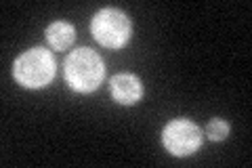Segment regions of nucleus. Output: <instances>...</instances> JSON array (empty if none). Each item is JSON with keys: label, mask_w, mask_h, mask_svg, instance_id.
I'll return each instance as SVG.
<instances>
[{"label": "nucleus", "mask_w": 252, "mask_h": 168, "mask_svg": "<svg viewBox=\"0 0 252 168\" xmlns=\"http://www.w3.org/2000/svg\"><path fill=\"white\" fill-rule=\"evenodd\" d=\"M65 80L76 93H93L103 80V61L91 49H76L65 59Z\"/></svg>", "instance_id": "nucleus-1"}, {"label": "nucleus", "mask_w": 252, "mask_h": 168, "mask_svg": "<svg viewBox=\"0 0 252 168\" xmlns=\"http://www.w3.org/2000/svg\"><path fill=\"white\" fill-rule=\"evenodd\" d=\"M13 76L28 89H42L55 76V59L44 49H30L19 55L13 66Z\"/></svg>", "instance_id": "nucleus-2"}, {"label": "nucleus", "mask_w": 252, "mask_h": 168, "mask_svg": "<svg viewBox=\"0 0 252 168\" xmlns=\"http://www.w3.org/2000/svg\"><path fill=\"white\" fill-rule=\"evenodd\" d=\"M91 32L99 44L107 49H122L130 38V19L118 9H103L93 17Z\"/></svg>", "instance_id": "nucleus-3"}, {"label": "nucleus", "mask_w": 252, "mask_h": 168, "mask_svg": "<svg viewBox=\"0 0 252 168\" xmlns=\"http://www.w3.org/2000/svg\"><path fill=\"white\" fill-rule=\"evenodd\" d=\"M202 143V131L189 120H172L162 131V145L172 156H191Z\"/></svg>", "instance_id": "nucleus-4"}, {"label": "nucleus", "mask_w": 252, "mask_h": 168, "mask_svg": "<svg viewBox=\"0 0 252 168\" xmlns=\"http://www.w3.org/2000/svg\"><path fill=\"white\" fill-rule=\"evenodd\" d=\"M109 91H112L114 101H118L120 105H135L143 97V84L132 74H116L109 82Z\"/></svg>", "instance_id": "nucleus-5"}, {"label": "nucleus", "mask_w": 252, "mask_h": 168, "mask_svg": "<svg viewBox=\"0 0 252 168\" xmlns=\"http://www.w3.org/2000/svg\"><path fill=\"white\" fill-rule=\"evenodd\" d=\"M74 38H76V30L72 23L67 21H55L46 28V40L53 49L57 51H65L74 44Z\"/></svg>", "instance_id": "nucleus-6"}, {"label": "nucleus", "mask_w": 252, "mask_h": 168, "mask_svg": "<svg viewBox=\"0 0 252 168\" xmlns=\"http://www.w3.org/2000/svg\"><path fill=\"white\" fill-rule=\"evenodd\" d=\"M227 134H229V124H227L225 120L217 118V120H212V122L208 124V137L212 141H223Z\"/></svg>", "instance_id": "nucleus-7"}]
</instances>
